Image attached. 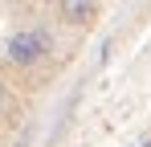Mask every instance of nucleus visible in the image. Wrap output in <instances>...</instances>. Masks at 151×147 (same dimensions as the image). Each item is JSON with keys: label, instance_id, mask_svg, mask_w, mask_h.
I'll return each instance as SVG.
<instances>
[{"label": "nucleus", "instance_id": "f03ea898", "mask_svg": "<svg viewBox=\"0 0 151 147\" xmlns=\"http://www.w3.org/2000/svg\"><path fill=\"white\" fill-rule=\"evenodd\" d=\"M57 12H61L70 24H86L94 12H98V4H90V0H65V4H57Z\"/></svg>", "mask_w": 151, "mask_h": 147}, {"label": "nucleus", "instance_id": "20e7f679", "mask_svg": "<svg viewBox=\"0 0 151 147\" xmlns=\"http://www.w3.org/2000/svg\"><path fill=\"white\" fill-rule=\"evenodd\" d=\"M139 147H151V139H143V143H139Z\"/></svg>", "mask_w": 151, "mask_h": 147}, {"label": "nucleus", "instance_id": "7ed1b4c3", "mask_svg": "<svg viewBox=\"0 0 151 147\" xmlns=\"http://www.w3.org/2000/svg\"><path fill=\"white\" fill-rule=\"evenodd\" d=\"M4 106H8V90H4V82H0V115H4Z\"/></svg>", "mask_w": 151, "mask_h": 147}, {"label": "nucleus", "instance_id": "f257e3e1", "mask_svg": "<svg viewBox=\"0 0 151 147\" xmlns=\"http://www.w3.org/2000/svg\"><path fill=\"white\" fill-rule=\"evenodd\" d=\"M53 53V41L45 29H25V33H12L8 37V45H4V57L12 61V66H37L41 57H49Z\"/></svg>", "mask_w": 151, "mask_h": 147}]
</instances>
